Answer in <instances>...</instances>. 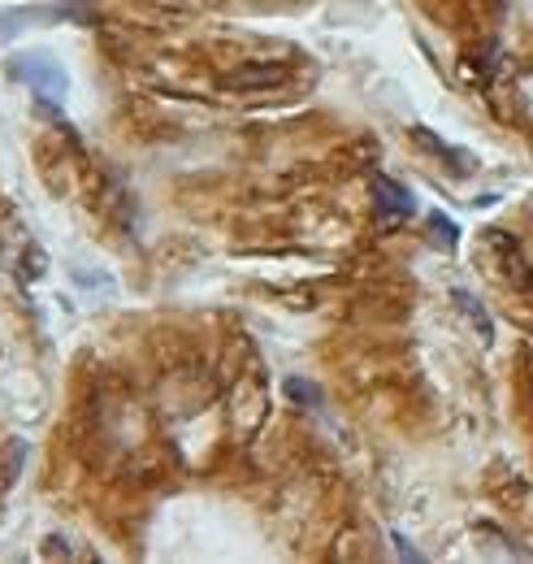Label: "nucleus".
<instances>
[{
	"label": "nucleus",
	"mask_w": 533,
	"mask_h": 564,
	"mask_svg": "<svg viewBox=\"0 0 533 564\" xmlns=\"http://www.w3.org/2000/svg\"><path fill=\"white\" fill-rule=\"evenodd\" d=\"M373 205L382 217H407L412 213V192L400 187L395 178H387V174H373Z\"/></svg>",
	"instance_id": "20e7f679"
},
{
	"label": "nucleus",
	"mask_w": 533,
	"mask_h": 564,
	"mask_svg": "<svg viewBox=\"0 0 533 564\" xmlns=\"http://www.w3.org/2000/svg\"><path fill=\"white\" fill-rule=\"evenodd\" d=\"M13 74L26 78L44 100H62V96H66V70H62L48 53H26V57H18V62H13Z\"/></svg>",
	"instance_id": "f257e3e1"
},
{
	"label": "nucleus",
	"mask_w": 533,
	"mask_h": 564,
	"mask_svg": "<svg viewBox=\"0 0 533 564\" xmlns=\"http://www.w3.org/2000/svg\"><path fill=\"white\" fill-rule=\"evenodd\" d=\"M412 140H416V143H425V148H434L438 156H456L465 174H468V170H472V156H468L465 148H452V143H447V140H438V135H429L425 127H412Z\"/></svg>",
	"instance_id": "39448f33"
},
{
	"label": "nucleus",
	"mask_w": 533,
	"mask_h": 564,
	"mask_svg": "<svg viewBox=\"0 0 533 564\" xmlns=\"http://www.w3.org/2000/svg\"><path fill=\"white\" fill-rule=\"evenodd\" d=\"M486 248H490V252H499V265H503L499 274L512 282L516 291H530V295H533V270L525 265L521 248H516V243H512L503 230H490V235H486Z\"/></svg>",
	"instance_id": "7ed1b4c3"
},
{
	"label": "nucleus",
	"mask_w": 533,
	"mask_h": 564,
	"mask_svg": "<svg viewBox=\"0 0 533 564\" xmlns=\"http://www.w3.org/2000/svg\"><path fill=\"white\" fill-rule=\"evenodd\" d=\"M286 78H291V70L278 66V62H243V66H235L221 78V87L226 91H269V87L286 83Z\"/></svg>",
	"instance_id": "f03ea898"
},
{
	"label": "nucleus",
	"mask_w": 533,
	"mask_h": 564,
	"mask_svg": "<svg viewBox=\"0 0 533 564\" xmlns=\"http://www.w3.org/2000/svg\"><path fill=\"white\" fill-rule=\"evenodd\" d=\"M429 226H434V239H438L443 248H456V235H460V226H456L452 217H443V213H434V217H429Z\"/></svg>",
	"instance_id": "423d86ee"
}]
</instances>
